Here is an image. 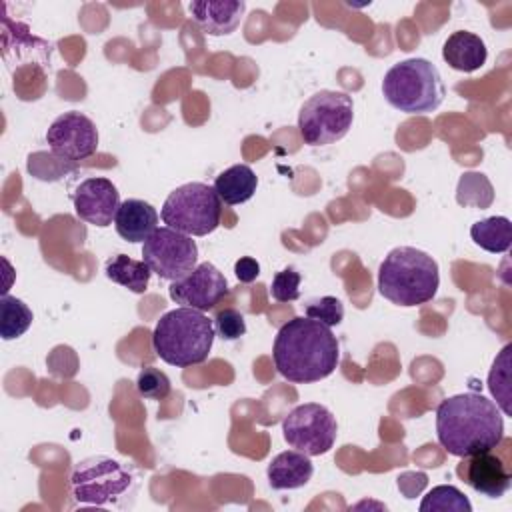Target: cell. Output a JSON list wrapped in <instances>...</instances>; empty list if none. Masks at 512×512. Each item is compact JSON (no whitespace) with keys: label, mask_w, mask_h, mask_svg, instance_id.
<instances>
[{"label":"cell","mask_w":512,"mask_h":512,"mask_svg":"<svg viewBox=\"0 0 512 512\" xmlns=\"http://www.w3.org/2000/svg\"><path fill=\"white\" fill-rule=\"evenodd\" d=\"M386 102L404 114H430L446 94L438 68L426 58L396 62L382 80Z\"/></svg>","instance_id":"cell-5"},{"label":"cell","mask_w":512,"mask_h":512,"mask_svg":"<svg viewBox=\"0 0 512 512\" xmlns=\"http://www.w3.org/2000/svg\"><path fill=\"white\" fill-rule=\"evenodd\" d=\"M438 286V262L412 246L390 250L378 268V292L396 306L426 304L436 296Z\"/></svg>","instance_id":"cell-3"},{"label":"cell","mask_w":512,"mask_h":512,"mask_svg":"<svg viewBox=\"0 0 512 512\" xmlns=\"http://www.w3.org/2000/svg\"><path fill=\"white\" fill-rule=\"evenodd\" d=\"M136 390L146 400H164L170 394L172 384H170V378L162 370H158L154 366H146L138 372Z\"/></svg>","instance_id":"cell-26"},{"label":"cell","mask_w":512,"mask_h":512,"mask_svg":"<svg viewBox=\"0 0 512 512\" xmlns=\"http://www.w3.org/2000/svg\"><path fill=\"white\" fill-rule=\"evenodd\" d=\"M114 228L126 242H144L158 228V212L150 202L128 198L116 212Z\"/></svg>","instance_id":"cell-16"},{"label":"cell","mask_w":512,"mask_h":512,"mask_svg":"<svg viewBox=\"0 0 512 512\" xmlns=\"http://www.w3.org/2000/svg\"><path fill=\"white\" fill-rule=\"evenodd\" d=\"M420 512H472V504L456 486L440 484L426 492Z\"/></svg>","instance_id":"cell-24"},{"label":"cell","mask_w":512,"mask_h":512,"mask_svg":"<svg viewBox=\"0 0 512 512\" xmlns=\"http://www.w3.org/2000/svg\"><path fill=\"white\" fill-rule=\"evenodd\" d=\"M470 236L474 244L492 254H502L510 248L512 242V224L506 216H490L486 220H478L470 228Z\"/></svg>","instance_id":"cell-21"},{"label":"cell","mask_w":512,"mask_h":512,"mask_svg":"<svg viewBox=\"0 0 512 512\" xmlns=\"http://www.w3.org/2000/svg\"><path fill=\"white\" fill-rule=\"evenodd\" d=\"M212 320H214V328H216L218 336L224 340H238L240 336L246 334L244 316L236 308L218 310Z\"/></svg>","instance_id":"cell-29"},{"label":"cell","mask_w":512,"mask_h":512,"mask_svg":"<svg viewBox=\"0 0 512 512\" xmlns=\"http://www.w3.org/2000/svg\"><path fill=\"white\" fill-rule=\"evenodd\" d=\"M282 436L294 450L304 452L306 456H322L334 446L338 424L326 406L306 402L284 416Z\"/></svg>","instance_id":"cell-9"},{"label":"cell","mask_w":512,"mask_h":512,"mask_svg":"<svg viewBox=\"0 0 512 512\" xmlns=\"http://www.w3.org/2000/svg\"><path fill=\"white\" fill-rule=\"evenodd\" d=\"M314 474V466L310 462V456L298 450H286L276 454L266 470L268 484L274 490H294L302 488L310 482Z\"/></svg>","instance_id":"cell-18"},{"label":"cell","mask_w":512,"mask_h":512,"mask_svg":"<svg viewBox=\"0 0 512 512\" xmlns=\"http://www.w3.org/2000/svg\"><path fill=\"white\" fill-rule=\"evenodd\" d=\"M258 186V176L248 164H234L220 172L214 180V190L228 206L248 202Z\"/></svg>","instance_id":"cell-19"},{"label":"cell","mask_w":512,"mask_h":512,"mask_svg":"<svg viewBox=\"0 0 512 512\" xmlns=\"http://www.w3.org/2000/svg\"><path fill=\"white\" fill-rule=\"evenodd\" d=\"M192 20L210 36L232 34L246 12L242 0H196L188 4Z\"/></svg>","instance_id":"cell-15"},{"label":"cell","mask_w":512,"mask_h":512,"mask_svg":"<svg viewBox=\"0 0 512 512\" xmlns=\"http://www.w3.org/2000/svg\"><path fill=\"white\" fill-rule=\"evenodd\" d=\"M300 272L294 268H284L274 274L270 294L276 302H294L300 298Z\"/></svg>","instance_id":"cell-28"},{"label":"cell","mask_w":512,"mask_h":512,"mask_svg":"<svg viewBox=\"0 0 512 512\" xmlns=\"http://www.w3.org/2000/svg\"><path fill=\"white\" fill-rule=\"evenodd\" d=\"M234 274H236L238 282L250 284V282H254V280L258 278V274H260V264H258L254 258H250V256H242V258L236 260V264H234Z\"/></svg>","instance_id":"cell-30"},{"label":"cell","mask_w":512,"mask_h":512,"mask_svg":"<svg viewBox=\"0 0 512 512\" xmlns=\"http://www.w3.org/2000/svg\"><path fill=\"white\" fill-rule=\"evenodd\" d=\"M120 204L118 188L112 184V180L102 176L82 180L74 192L76 216L98 228L112 224Z\"/></svg>","instance_id":"cell-13"},{"label":"cell","mask_w":512,"mask_h":512,"mask_svg":"<svg viewBox=\"0 0 512 512\" xmlns=\"http://www.w3.org/2000/svg\"><path fill=\"white\" fill-rule=\"evenodd\" d=\"M214 336V320L200 310L180 306L160 316L152 332V348L166 364L188 368L210 356Z\"/></svg>","instance_id":"cell-4"},{"label":"cell","mask_w":512,"mask_h":512,"mask_svg":"<svg viewBox=\"0 0 512 512\" xmlns=\"http://www.w3.org/2000/svg\"><path fill=\"white\" fill-rule=\"evenodd\" d=\"M72 496L80 504H118L136 490V480L128 468L110 456H90L76 464L70 478Z\"/></svg>","instance_id":"cell-8"},{"label":"cell","mask_w":512,"mask_h":512,"mask_svg":"<svg viewBox=\"0 0 512 512\" xmlns=\"http://www.w3.org/2000/svg\"><path fill=\"white\" fill-rule=\"evenodd\" d=\"M104 272L108 280L128 288L134 294L146 292L152 274L144 260H134L126 254H116L114 258H110L104 266Z\"/></svg>","instance_id":"cell-20"},{"label":"cell","mask_w":512,"mask_h":512,"mask_svg":"<svg viewBox=\"0 0 512 512\" xmlns=\"http://www.w3.org/2000/svg\"><path fill=\"white\" fill-rule=\"evenodd\" d=\"M162 222L186 236H206L214 232L222 216V200L214 186L188 182L168 194L160 210Z\"/></svg>","instance_id":"cell-6"},{"label":"cell","mask_w":512,"mask_h":512,"mask_svg":"<svg viewBox=\"0 0 512 512\" xmlns=\"http://www.w3.org/2000/svg\"><path fill=\"white\" fill-rule=\"evenodd\" d=\"M46 142L54 156L64 162H80L98 150L96 124L82 112L60 114L46 130Z\"/></svg>","instance_id":"cell-11"},{"label":"cell","mask_w":512,"mask_h":512,"mask_svg":"<svg viewBox=\"0 0 512 512\" xmlns=\"http://www.w3.org/2000/svg\"><path fill=\"white\" fill-rule=\"evenodd\" d=\"M494 200V190L490 180L480 172H466L462 174L458 188H456V202L460 206H474V208H488Z\"/></svg>","instance_id":"cell-23"},{"label":"cell","mask_w":512,"mask_h":512,"mask_svg":"<svg viewBox=\"0 0 512 512\" xmlns=\"http://www.w3.org/2000/svg\"><path fill=\"white\" fill-rule=\"evenodd\" d=\"M170 298L200 312L212 310L230 292L224 274L212 262H200L182 280L170 284Z\"/></svg>","instance_id":"cell-12"},{"label":"cell","mask_w":512,"mask_h":512,"mask_svg":"<svg viewBox=\"0 0 512 512\" xmlns=\"http://www.w3.org/2000/svg\"><path fill=\"white\" fill-rule=\"evenodd\" d=\"M142 260L164 280L178 282L186 278L198 264L196 242L168 226L156 228L142 244Z\"/></svg>","instance_id":"cell-10"},{"label":"cell","mask_w":512,"mask_h":512,"mask_svg":"<svg viewBox=\"0 0 512 512\" xmlns=\"http://www.w3.org/2000/svg\"><path fill=\"white\" fill-rule=\"evenodd\" d=\"M304 314L328 328L338 326L344 318V304L336 296H322L308 300L304 306Z\"/></svg>","instance_id":"cell-27"},{"label":"cell","mask_w":512,"mask_h":512,"mask_svg":"<svg viewBox=\"0 0 512 512\" xmlns=\"http://www.w3.org/2000/svg\"><path fill=\"white\" fill-rule=\"evenodd\" d=\"M510 350H512V344H506L502 348L488 376L490 392L498 400L496 406H500L506 416H510Z\"/></svg>","instance_id":"cell-25"},{"label":"cell","mask_w":512,"mask_h":512,"mask_svg":"<svg viewBox=\"0 0 512 512\" xmlns=\"http://www.w3.org/2000/svg\"><path fill=\"white\" fill-rule=\"evenodd\" d=\"M34 314L28 304L16 296L2 294L0 298V336L2 340L20 338L32 324Z\"/></svg>","instance_id":"cell-22"},{"label":"cell","mask_w":512,"mask_h":512,"mask_svg":"<svg viewBox=\"0 0 512 512\" xmlns=\"http://www.w3.org/2000/svg\"><path fill=\"white\" fill-rule=\"evenodd\" d=\"M436 436L440 446L458 458L496 448L504 438V418L496 402L466 392L444 398L436 408Z\"/></svg>","instance_id":"cell-2"},{"label":"cell","mask_w":512,"mask_h":512,"mask_svg":"<svg viewBox=\"0 0 512 512\" xmlns=\"http://www.w3.org/2000/svg\"><path fill=\"white\" fill-rule=\"evenodd\" d=\"M460 474L472 490L486 498H500L512 486V474L506 464L490 450L468 456V460L462 462Z\"/></svg>","instance_id":"cell-14"},{"label":"cell","mask_w":512,"mask_h":512,"mask_svg":"<svg viewBox=\"0 0 512 512\" xmlns=\"http://www.w3.org/2000/svg\"><path fill=\"white\" fill-rule=\"evenodd\" d=\"M354 122L352 96L340 90L312 94L298 112V130L308 146H326L342 140Z\"/></svg>","instance_id":"cell-7"},{"label":"cell","mask_w":512,"mask_h":512,"mask_svg":"<svg viewBox=\"0 0 512 512\" xmlns=\"http://www.w3.org/2000/svg\"><path fill=\"white\" fill-rule=\"evenodd\" d=\"M272 358L278 374L294 384L328 378L340 362V344L332 330L308 316H294L280 326Z\"/></svg>","instance_id":"cell-1"},{"label":"cell","mask_w":512,"mask_h":512,"mask_svg":"<svg viewBox=\"0 0 512 512\" xmlns=\"http://www.w3.org/2000/svg\"><path fill=\"white\" fill-rule=\"evenodd\" d=\"M442 58L452 70L470 74L486 64L488 50L480 36L468 30H456L446 38L442 46Z\"/></svg>","instance_id":"cell-17"}]
</instances>
